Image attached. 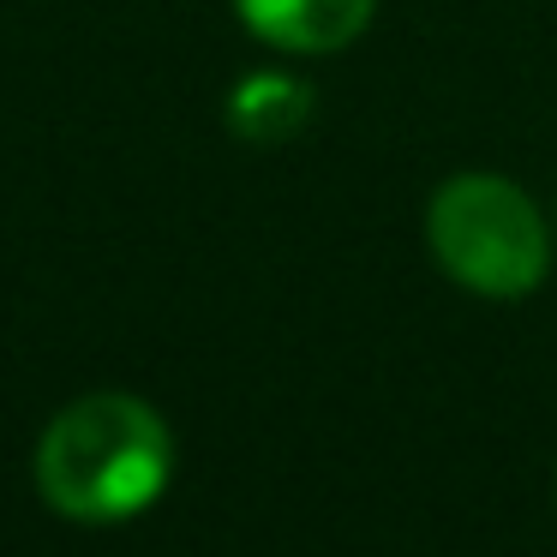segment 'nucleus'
<instances>
[{
	"label": "nucleus",
	"mask_w": 557,
	"mask_h": 557,
	"mask_svg": "<svg viewBox=\"0 0 557 557\" xmlns=\"http://www.w3.org/2000/svg\"><path fill=\"white\" fill-rule=\"evenodd\" d=\"M312 121V85L288 73H252L228 97V126L252 145H282Z\"/></svg>",
	"instance_id": "obj_4"
},
{
	"label": "nucleus",
	"mask_w": 557,
	"mask_h": 557,
	"mask_svg": "<svg viewBox=\"0 0 557 557\" xmlns=\"http://www.w3.org/2000/svg\"><path fill=\"white\" fill-rule=\"evenodd\" d=\"M174 473V437L150 401L97 389L49 420L37 444V492L66 521H133Z\"/></svg>",
	"instance_id": "obj_1"
},
{
	"label": "nucleus",
	"mask_w": 557,
	"mask_h": 557,
	"mask_svg": "<svg viewBox=\"0 0 557 557\" xmlns=\"http://www.w3.org/2000/svg\"><path fill=\"white\" fill-rule=\"evenodd\" d=\"M425 240L444 276L480 300H521L552 270V222L504 174H456L437 186Z\"/></svg>",
	"instance_id": "obj_2"
},
{
	"label": "nucleus",
	"mask_w": 557,
	"mask_h": 557,
	"mask_svg": "<svg viewBox=\"0 0 557 557\" xmlns=\"http://www.w3.org/2000/svg\"><path fill=\"white\" fill-rule=\"evenodd\" d=\"M234 13L282 54H336L372 25L377 0H234Z\"/></svg>",
	"instance_id": "obj_3"
}]
</instances>
